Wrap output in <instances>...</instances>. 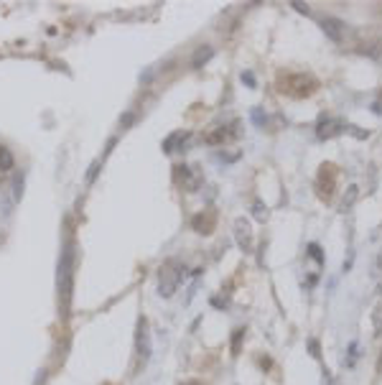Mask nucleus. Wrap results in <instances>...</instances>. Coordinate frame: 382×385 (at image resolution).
Here are the masks:
<instances>
[{
    "mask_svg": "<svg viewBox=\"0 0 382 385\" xmlns=\"http://www.w3.org/2000/svg\"><path fill=\"white\" fill-rule=\"evenodd\" d=\"M235 135H237V130H227V128L217 125L212 133H207V135H204V143H207V145H222L227 138H235Z\"/></svg>",
    "mask_w": 382,
    "mask_h": 385,
    "instance_id": "9",
    "label": "nucleus"
},
{
    "mask_svg": "<svg viewBox=\"0 0 382 385\" xmlns=\"http://www.w3.org/2000/svg\"><path fill=\"white\" fill-rule=\"evenodd\" d=\"M188 135H191V133H183V130H178V133L168 135V138H166V143H163V150H166V153L176 150V143H181V148H183V143L188 140Z\"/></svg>",
    "mask_w": 382,
    "mask_h": 385,
    "instance_id": "13",
    "label": "nucleus"
},
{
    "mask_svg": "<svg viewBox=\"0 0 382 385\" xmlns=\"http://www.w3.org/2000/svg\"><path fill=\"white\" fill-rule=\"evenodd\" d=\"M291 6H293V8L298 11V13H306V16H309V13H311V8H309V6H306V3H298V0H296V3H291Z\"/></svg>",
    "mask_w": 382,
    "mask_h": 385,
    "instance_id": "20",
    "label": "nucleus"
},
{
    "mask_svg": "<svg viewBox=\"0 0 382 385\" xmlns=\"http://www.w3.org/2000/svg\"><path fill=\"white\" fill-rule=\"evenodd\" d=\"M0 243H3V238H0Z\"/></svg>",
    "mask_w": 382,
    "mask_h": 385,
    "instance_id": "29",
    "label": "nucleus"
},
{
    "mask_svg": "<svg viewBox=\"0 0 382 385\" xmlns=\"http://www.w3.org/2000/svg\"><path fill=\"white\" fill-rule=\"evenodd\" d=\"M309 255H311V258H314L319 265L324 263V253H321V248H319L316 243H311V245H309Z\"/></svg>",
    "mask_w": 382,
    "mask_h": 385,
    "instance_id": "17",
    "label": "nucleus"
},
{
    "mask_svg": "<svg viewBox=\"0 0 382 385\" xmlns=\"http://www.w3.org/2000/svg\"><path fill=\"white\" fill-rule=\"evenodd\" d=\"M283 92H288L291 97H311L316 90H319V80L314 74H306V71H298V74H288L285 76V87H280Z\"/></svg>",
    "mask_w": 382,
    "mask_h": 385,
    "instance_id": "2",
    "label": "nucleus"
},
{
    "mask_svg": "<svg viewBox=\"0 0 382 385\" xmlns=\"http://www.w3.org/2000/svg\"><path fill=\"white\" fill-rule=\"evenodd\" d=\"M135 355H138V362H148L150 357V334H148V322L140 319L138 322V334H135Z\"/></svg>",
    "mask_w": 382,
    "mask_h": 385,
    "instance_id": "6",
    "label": "nucleus"
},
{
    "mask_svg": "<svg viewBox=\"0 0 382 385\" xmlns=\"http://www.w3.org/2000/svg\"><path fill=\"white\" fill-rule=\"evenodd\" d=\"M321 31L331 38L334 44L347 41V26H344V21H339V18H324L321 21Z\"/></svg>",
    "mask_w": 382,
    "mask_h": 385,
    "instance_id": "7",
    "label": "nucleus"
},
{
    "mask_svg": "<svg viewBox=\"0 0 382 385\" xmlns=\"http://www.w3.org/2000/svg\"><path fill=\"white\" fill-rule=\"evenodd\" d=\"M344 128H347V123H344V120H339V118H324L319 123L316 133H319V138L329 140V138H336L339 133H344Z\"/></svg>",
    "mask_w": 382,
    "mask_h": 385,
    "instance_id": "8",
    "label": "nucleus"
},
{
    "mask_svg": "<svg viewBox=\"0 0 382 385\" xmlns=\"http://www.w3.org/2000/svg\"><path fill=\"white\" fill-rule=\"evenodd\" d=\"M267 214H270V212H267V207H265L260 199H255V202H252V217H255L257 222H265Z\"/></svg>",
    "mask_w": 382,
    "mask_h": 385,
    "instance_id": "15",
    "label": "nucleus"
},
{
    "mask_svg": "<svg viewBox=\"0 0 382 385\" xmlns=\"http://www.w3.org/2000/svg\"><path fill=\"white\" fill-rule=\"evenodd\" d=\"M344 130H347V133H352V135H354V138H359V140L369 138V130H359L357 125H347V128H344Z\"/></svg>",
    "mask_w": 382,
    "mask_h": 385,
    "instance_id": "18",
    "label": "nucleus"
},
{
    "mask_svg": "<svg viewBox=\"0 0 382 385\" xmlns=\"http://www.w3.org/2000/svg\"><path fill=\"white\" fill-rule=\"evenodd\" d=\"M214 222H217V214L214 212H207V214H197L194 217V229L199 235H209L214 229Z\"/></svg>",
    "mask_w": 382,
    "mask_h": 385,
    "instance_id": "10",
    "label": "nucleus"
},
{
    "mask_svg": "<svg viewBox=\"0 0 382 385\" xmlns=\"http://www.w3.org/2000/svg\"><path fill=\"white\" fill-rule=\"evenodd\" d=\"M242 337H245V329H235V334H232V355H240Z\"/></svg>",
    "mask_w": 382,
    "mask_h": 385,
    "instance_id": "16",
    "label": "nucleus"
},
{
    "mask_svg": "<svg viewBox=\"0 0 382 385\" xmlns=\"http://www.w3.org/2000/svg\"><path fill=\"white\" fill-rule=\"evenodd\" d=\"M242 82H247L250 87H255V74L252 71H242Z\"/></svg>",
    "mask_w": 382,
    "mask_h": 385,
    "instance_id": "21",
    "label": "nucleus"
},
{
    "mask_svg": "<svg viewBox=\"0 0 382 385\" xmlns=\"http://www.w3.org/2000/svg\"><path fill=\"white\" fill-rule=\"evenodd\" d=\"M357 197H359V186H357V184L347 186V194H344V197H341V204H339V212H341V214H347V212H352V207H354Z\"/></svg>",
    "mask_w": 382,
    "mask_h": 385,
    "instance_id": "11",
    "label": "nucleus"
},
{
    "mask_svg": "<svg viewBox=\"0 0 382 385\" xmlns=\"http://www.w3.org/2000/svg\"><path fill=\"white\" fill-rule=\"evenodd\" d=\"M120 123H123V128H125V125H130V123H133V115H125V118H123Z\"/></svg>",
    "mask_w": 382,
    "mask_h": 385,
    "instance_id": "26",
    "label": "nucleus"
},
{
    "mask_svg": "<svg viewBox=\"0 0 382 385\" xmlns=\"http://www.w3.org/2000/svg\"><path fill=\"white\" fill-rule=\"evenodd\" d=\"M352 263H354V250L349 253V258H347V260H344V271H349V268H352Z\"/></svg>",
    "mask_w": 382,
    "mask_h": 385,
    "instance_id": "24",
    "label": "nucleus"
},
{
    "mask_svg": "<svg viewBox=\"0 0 382 385\" xmlns=\"http://www.w3.org/2000/svg\"><path fill=\"white\" fill-rule=\"evenodd\" d=\"M13 164H16V159H13L11 148L0 145V169H3V171H11V169H13Z\"/></svg>",
    "mask_w": 382,
    "mask_h": 385,
    "instance_id": "14",
    "label": "nucleus"
},
{
    "mask_svg": "<svg viewBox=\"0 0 382 385\" xmlns=\"http://www.w3.org/2000/svg\"><path fill=\"white\" fill-rule=\"evenodd\" d=\"M252 120H255L257 125H262V112H260V110H252Z\"/></svg>",
    "mask_w": 382,
    "mask_h": 385,
    "instance_id": "25",
    "label": "nucleus"
},
{
    "mask_svg": "<svg viewBox=\"0 0 382 385\" xmlns=\"http://www.w3.org/2000/svg\"><path fill=\"white\" fill-rule=\"evenodd\" d=\"M212 56H214V49H212L209 44H204V46H199V49H197V54H194V56H191V66H194V69H202V66H204V64L212 59Z\"/></svg>",
    "mask_w": 382,
    "mask_h": 385,
    "instance_id": "12",
    "label": "nucleus"
},
{
    "mask_svg": "<svg viewBox=\"0 0 382 385\" xmlns=\"http://www.w3.org/2000/svg\"><path fill=\"white\" fill-rule=\"evenodd\" d=\"M374 268H377V273L382 271V250H379V258H377V265H374Z\"/></svg>",
    "mask_w": 382,
    "mask_h": 385,
    "instance_id": "27",
    "label": "nucleus"
},
{
    "mask_svg": "<svg viewBox=\"0 0 382 385\" xmlns=\"http://www.w3.org/2000/svg\"><path fill=\"white\" fill-rule=\"evenodd\" d=\"M336 166L334 164H321V171H319V179H316V189H319V197L324 202H329L336 191Z\"/></svg>",
    "mask_w": 382,
    "mask_h": 385,
    "instance_id": "4",
    "label": "nucleus"
},
{
    "mask_svg": "<svg viewBox=\"0 0 382 385\" xmlns=\"http://www.w3.org/2000/svg\"><path fill=\"white\" fill-rule=\"evenodd\" d=\"M369 56H372L377 64H382V38H379V41H377V44L369 49Z\"/></svg>",
    "mask_w": 382,
    "mask_h": 385,
    "instance_id": "19",
    "label": "nucleus"
},
{
    "mask_svg": "<svg viewBox=\"0 0 382 385\" xmlns=\"http://www.w3.org/2000/svg\"><path fill=\"white\" fill-rule=\"evenodd\" d=\"M56 283H59V309H61V317L66 319L69 306H71V286H74V250H71V245H66L61 258H59Z\"/></svg>",
    "mask_w": 382,
    "mask_h": 385,
    "instance_id": "1",
    "label": "nucleus"
},
{
    "mask_svg": "<svg viewBox=\"0 0 382 385\" xmlns=\"http://www.w3.org/2000/svg\"><path fill=\"white\" fill-rule=\"evenodd\" d=\"M235 240H237L240 250L252 253V248H255V238H252V227H250V222H247L245 217H237V219H235Z\"/></svg>",
    "mask_w": 382,
    "mask_h": 385,
    "instance_id": "5",
    "label": "nucleus"
},
{
    "mask_svg": "<svg viewBox=\"0 0 382 385\" xmlns=\"http://www.w3.org/2000/svg\"><path fill=\"white\" fill-rule=\"evenodd\" d=\"M97 169H100V164H92V166H89V171H87V181H94V176H97Z\"/></svg>",
    "mask_w": 382,
    "mask_h": 385,
    "instance_id": "22",
    "label": "nucleus"
},
{
    "mask_svg": "<svg viewBox=\"0 0 382 385\" xmlns=\"http://www.w3.org/2000/svg\"><path fill=\"white\" fill-rule=\"evenodd\" d=\"M181 278H183L181 263H178V260H168V263L161 268V276H158V293H161L163 298L173 296L176 288H178V283H181Z\"/></svg>",
    "mask_w": 382,
    "mask_h": 385,
    "instance_id": "3",
    "label": "nucleus"
},
{
    "mask_svg": "<svg viewBox=\"0 0 382 385\" xmlns=\"http://www.w3.org/2000/svg\"><path fill=\"white\" fill-rule=\"evenodd\" d=\"M183 385H202L199 380H188V382H183Z\"/></svg>",
    "mask_w": 382,
    "mask_h": 385,
    "instance_id": "28",
    "label": "nucleus"
},
{
    "mask_svg": "<svg viewBox=\"0 0 382 385\" xmlns=\"http://www.w3.org/2000/svg\"><path fill=\"white\" fill-rule=\"evenodd\" d=\"M309 347H311V355H314V357H319V355H321V352H319V342H316V339H311V342H309Z\"/></svg>",
    "mask_w": 382,
    "mask_h": 385,
    "instance_id": "23",
    "label": "nucleus"
}]
</instances>
